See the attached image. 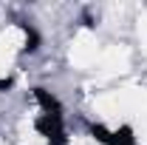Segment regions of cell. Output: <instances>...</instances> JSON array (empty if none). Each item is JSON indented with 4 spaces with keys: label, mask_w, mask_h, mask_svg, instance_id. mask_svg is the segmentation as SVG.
<instances>
[{
    "label": "cell",
    "mask_w": 147,
    "mask_h": 145,
    "mask_svg": "<svg viewBox=\"0 0 147 145\" xmlns=\"http://www.w3.org/2000/svg\"><path fill=\"white\" fill-rule=\"evenodd\" d=\"M34 100L42 105V117L37 120V131L48 140V145H65V125H62V105L45 88H34Z\"/></svg>",
    "instance_id": "cell-1"
},
{
    "label": "cell",
    "mask_w": 147,
    "mask_h": 145,
    "mask_svg": "<svg viewBox=\"0 0 147 145\" xmlns=\"http://www.w3.org/2000/svg\"><path fill=\"white\" fill-rule=\"evenodd\" d=\"M91 134L105 145H136V137H133V128L122 125L119 131H108L102 125H91Z\"/></svg>",
    "instance_id": "cell-2"
},
{
    "label": "cell",
    "mask_w": 147,
    "mask_h": 145,
    "mask_svg": "<svg viewBox=\"0 0 147 145\" xmlns=\"http://www.w3.org/2000/svg\"><path fill=\"white\" fill-rule=\"evenodd\" d=\"M23 26V31H26V49L23 51H37L40 49V34H37L34 26H28V23H20Z\"/></svg>",
    "instance_id": "cell-3"
},
{
    "label": "cell",
    "mask_w": 147,
    "mask_h": 145,
    "mask_svg": "<svg viewBox=\"0 0 147 145\" xmlns=\"http://www.w3.org/2000/svg\"><path fill=\"white\" fill-rule=\"evenodd\" d=\"M3 88H11V80H9V77H6V80H0V91Z\"/></svg>",
    "instance_id": "cell-4"
}]
</instances>
